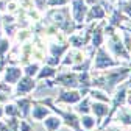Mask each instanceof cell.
Returning <instances> with one entry per match:
<instances>
[{
    "label": "cell",
    "mask_w": 131,
    "mask_h": 131,
    "mask_svg": "<svg viewBox=\"0 0 131 131\" xmlns=\"http://www.w3.org/2000/svg\"><path fill=\"white\" fill-rule=\"evenodd\" d=\"M35 88V81H33V77H20V80L16 83V94L17 95H25L28 94L30 91H33Z\"/></svg>",
    "instance_id": "1"
},
{
    "label": "cell",
    "mask_w": 131,
    "mask_h": 131,
    "mask_svg": "<svg viewBox=\"0 0 131 131\" xmlns=\"http://www.w3.org/2000/svg\"><path fill=\"white\" fill-rule=\"evenodd\" d=\"M22 73H24V70L20 67H8L5 70V83L9 84V86L11 84H16L20 80Z\"/></svg>",
    "instance_id": "2"
},
{
    "label": "cell",
    "mask_w": 131,
    "mask_h": 131,
    "mask_svg": "<svg viewBox=\"0 0 131 131\" xmlns=\"http://www.w3.org/2000/svg\"><path fill=\"white\" fill-rule=\"evenodd\" d=\"M16 106H17L19 112H20L22 116L25 117L27 114H28V109H30V106H31V100H30V98H19V100L16 102Z\"/></svg>",
    "instance_id": "3"
},
{
    "label": "cell",
    "mask_w": 131,
    "mask_h": 131,
    "mask_svg": "<svg viewBox=\"0 0 131 131\" xmlns=\"http://www.w3.org/2000/svg\"><path fill=\"white\" fill-rule=\"evenodd\" d=\"M47 114H48V111L44 106H35V108H33L31 116H33V119H35V120H42Z\"/></svg>",
    "instance_id": "4"
},
{
    "label": "cell",
    "mask_w": 131,
    "mask_h": 131,
    "mask_svg": "<svg viewBox=\"0 0 131 131\" xmlns=\"http://www.w3.org/2000/svg\"><path fill=\"white\" fill-rule=\"evenodd\" d=\"M3 114H6L8 117H17V116H20V112H19L17 106L13 105V103H9V105H6V106H5Z\"/></svg>",
    "instance_id": "5"
},
{
    "label": "cell",
    "mask_w": 131,
    "mask_h": 131,
    "mask_svg": "<svg viewBox=\"0 0 131 131\" xmlns=\"http://www.w3.org/2000/svg\"><path fill=\"white\" fill-rule=\"evenodd\" d=\"M58 126H59V119H56V117H48V119L45 120V128H47V131H55Z\"/></svg>",
    "instance_id": "6"
},
{
    "label": "cell",
    "mask_w": 131,
    "mask_h": 131,
    "mask_svg": "<svg viewBox=\"0 0 131 131\" xmlns=\"http://www.w3.org/2000/svg\"><path fill=\"white\" fill-rule=\"evenodd\" d=\"M38 69H39L38 64H30V66H27V67L24 69V73L28 75V77H33V75L38 73Z\"/></svg>",
    "instance_id": "7"
},
{
    "label": "cell",
    "mask_w": 131,
    "mask_h": 131,
    "mask_svg": "<svg viewBox=\"0 0 131 131\" xmlns=\"http://www.w3.org/2000/svg\"><path fill=\"white\" fill-rule=\"evenodd\" d=\"M61 98H62V100H66V102H77L78 98H80V95H78L77 92H72V94H62Z\"/></svg>",
    "instance_id": "8"
},
{
    "label": "cell",
    "mask_w": 131,
    "mask_h": 131,
    "mask_svg": "<svg viewBox=\"0 0 131 131\" xmlns=\"http://www.w3.org/2000/svg\"><path fill=\"white\" fill-rule=\"evenodd\" d=\"M94 112H97V116H103L105 112H108V108L105 105H94Z\"/></svg>",
    "instance_id": "9"
},
{
    "label": "cell",
    "mask_w": 131,
    "mask_h": 131,
    "mask_svg": "<svg viewBox=\"0 0 131 131\" xmlns=\"http://www.w3.org/2000/svg\"><path fill=\"white\" fill-rule=\"evenodd\" d=\"M53 73H55V70H53V69H50V67H44V69L39 72V78L50 77V75H53Z\"/></svg>",
    "instance_id": "10"
},
{
    "label": "cell",
    "mask_w": 131,
    "mask_h": 131,
    "mask_svg": "<svg viewBox=\"0 0 131 131\" xmlns=\"http://www.w3.org/2000/svg\"><path fill=\"white\" fill-rule=\"evenodd\" d=\"M17 131H33V128L25 122V120H20V123H19V129Z\"/></svg>",
    "instance_id": "11"
},
{
    "label": "cell",
    "mask_w": 131,
    "mask_h": 131,
    "mask_svg": "<svg viewBox=\"0 0 131 131\" xmlns=\"http://www.w3.org/2000/svg\"><path fill=\"white\" fill-rule=\"evenodd\" d=\"M83 123H84V126H88V128H91V126L94 125V120H92L91 117H84V119H83Z\"/></svg>",
    "instance_id": "12"
},
{
    "label": "cell",
    "mask_w": 131,
    "mask_h": 131,
    "mask_svg": "<svg viewBox=\"0 0 131 131\" xmlns=\"http://www.w3.org/2000/svg\"><path fill=\"white\" fill-rule=\"evenodd\" d=\"M2 116H3V109H2V108H0V117H2Z\"/></svg>",
    "instance_id": "13"
}]
</instances>
